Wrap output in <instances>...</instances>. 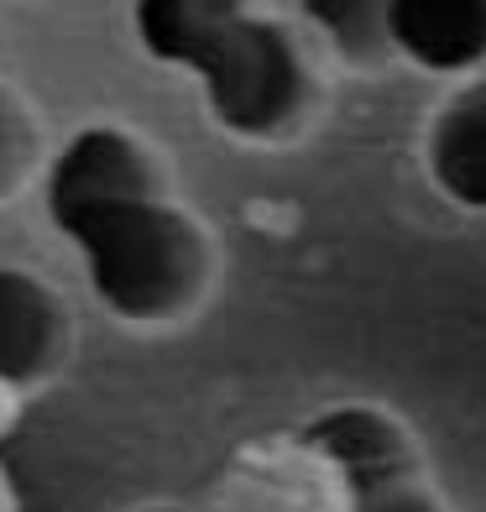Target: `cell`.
I'll return each instance as SVG.
<instances>
[{
	"instance_id": "10",
	"label": "cell",
	"mask_w": 486,
	"mask_h": 512,
	"mask_svg": "<svg viewBox=\"0 0 486 512\" xmlns=\"http://www.w3.org/2000/svg\"><path fill=\"white\" fill-rule=\"evenodd\" d=\"M0 512H21V497H16V481H11V471L0 465Z\"/></svg>"
},
{
	"instance_id": "2",
	"label": "cell",
	"mask_w": 486,
	"mask_h": 512,
	"mask_svg": "<svg viewBox=\"0 0 486 512\" xmlns=\"http://www.w3.org/2000/svg\"><path fill=\"white\" fill-rule=\"evenodd\" d=\"M189 74L199 79L210 121L230 136H246V142L277 136L304 110V58H298L293 37L267 16L241 11L189 63Z\"/></svg>"
},
{
	"instance_id": "5",
	"label": "cell",
	"mask_w": 486,
	"mask_h": 512,
	"mask_svg": "<svg viewBox=\"0 0 486 512\" xmlns=\"http://www.w3.org/2000/svg\"><path fill=\"white\" fill-rule=\"evenodd\" d=\"M387 53L424 74H471L486 63V0H387Z\"/></svg>"
},
{
	"instance_id": "3",
	"label": "cell",
	"mask_w": 486,
	"mask_h": 512,
	"mask_svg": "<svg viewBox=\"0 0 486 512\" xmlns=\"http://www.w3.org/2000/svg\"><path fill=\"white\" fill-rule=\"evenodd\" d=\"M298 445L324 460L345 492V512H450L434 497L403 424L372 403H335L298 429Z\"/></svg>"
},
{
	"instance_id": "4",
	"label": "cell",
	"mask_w": 486,
	"mask_h": 512,
	"mask_svg": "<svg viewBox=\"0 0 486 512\" xmlns=\"http://www.w3.org/2000/svg\"><path fill=\"white\" fill-rule=\"evenodd\" d=\"M68 356V309L37 272L0 267V392L42 387Z\"/></svg>"
},
{
	"instance_id": "6",
	"label": "cell",
	"mask_w": 486,
	"mask_h": 512,
	"mask_svg": "<svg viewBox=\"0 0 486 512\" xmlns=\"http://www.w3.org/2000/svg\"><path fill=\"white\" fill-rule=\"evenodd\" d=\"M424 168L455 209L486 215V89H466L434 115Z\"/></svg>"
},
{
	"instance_id": "7",
	"label": "cell",
	"mask_w": 486,
	"mask_h": 512,
	"mask_svg": "<svg viewBox=\"0 0 486 512\" xmlns=\"http://www.w3.org/2000/svg\"><path fill=\"white\" fill-rule=\"evenodd\" d=\"M241 11L246 0H131V27L152 63L189 68Z\"/></svg>"
},
{
	"instance_id": "11",
	"label": "cell",
	"mask_w": 486,
	"mask_h": 512,
	"mask_svg": "<svg viewBox=\"0 0 486 512\" xmlns=\"http://www.w3.org/2000/svg\"><path fill=\"white\" fill-rule=\"evenodd\" d=\"M136 512H194V507H168L162 502V507H136Z\"/></svg>"
},
{
	"instance_id": "1",
	"label": "cell",
	"mask_w": 486,
	"mask_h": 512,
	"mask_svg": "<svg viewBox=\"0 0 486 512\" xmlns=\"http://www.w3.org/2000/svg\"><path fill=\"white\" fill-rule=\"evenodd\" d=\"M53 225L79 251L100 309L121 324L157 330L199 309L210 283V251L199 225L162 199L157 183L63 209Z\"/></svg>"
},
{
	"instance_id": "9",
	"label": "cell",
	"mask_w": 486,
	"mask_h": 512,
	"mask_svg": "<svg viewBox=\"0 0 486 512\" xmlns=\"http://www.w3.org/2000/svg\"><path fill=\"white\" fill-rule=\"evenodd\" d=\"M21 168H27V126H21L16 105L0 89V199L21 183Z\"/></svg>"
},
{
	"instance_id": "8",
	"label": "cell",
	"mask_w": 486,
	"mask_h": 512,
	"mask_svg": "<svg viewBox=\"0 0 486 512\" xmlns=\"http://www.w3.org/2000/svg\"><path fill=\"white\" fill-rule=\"evenodd\" d=\"M304 16L330 37L340 58H377L387 53V0H298Z\"/></svg>"
}]
</instances>
